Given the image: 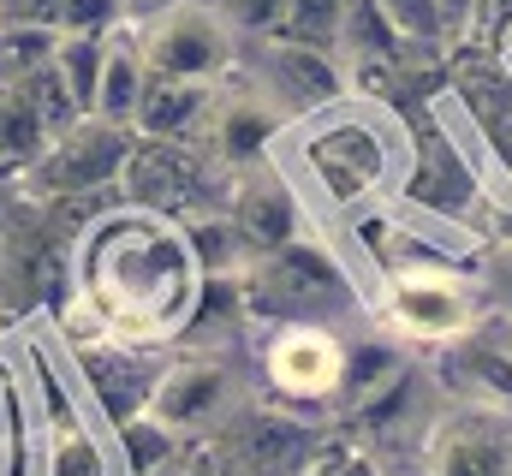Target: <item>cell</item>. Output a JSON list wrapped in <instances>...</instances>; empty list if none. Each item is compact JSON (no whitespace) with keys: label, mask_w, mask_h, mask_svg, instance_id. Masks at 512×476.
<instances>
[{"label":"cell","mask_w":512,"mask_h":476,"mask_svg":"<svg viewBox=\"0 0 512 476\" xmlns=\"http://www.w3.org/2000/svg\"><path fill=\"white\" fill-rule=\"evenodd\" d=\"M197 256L191 238L167 215L120 209L96 221L78 256V298L96 310L108 346H149L167 340L191 316Z\"/></svg>","instance_id":"obj_1"},{"label":"cell","mask_w":512,"mask_h":476,"mask_svg":"<svg viewBox=\"0 0 512 476\" xmlns=\"http://www.w3.org/2000/svg\"><path fill=\"white\" fill-rule=\"evenodd\" d=\"M239 292H245V316L268 322V328H286V322L334 328L352 310L346 268L334 262L328 244H316L304 233L292 244H280L274 256H256L251 268L239 274Z\"/></svg>","instance_id":"obj_2"},{"label":"cell","mask_w":512,"mask_h":476,"mask_svg":"<svg viewBox=\"0 0 512 476\" xmlns=\"http://www.w3.org/2000/svg\"><path fill=\"white\" fill-rule=\"evenodd\" d=\"M137 48L149 78L167 84H221L239 66V30L221 18L215 0H173L137 18Z\"/></svg>","instance_id":"obj_3"},{"label":"cell","mask_w":512,"mask_h":476,"mask_svg":"<svg viewBox=\"0 0 512 476\" xmlns=\"http://www.w3.org/2000/svg\"><path fill=\"white\" fill-rule=\"evenodd\" d=\"M131 143H137L131 125L84 114L78 125H66V131L42 149V161L18 179V197H30V203H84V197L120 185Z\"/></svg>","instance_id":"obj_4"},{"label":"cell","mask_w":512,"mask_h":476,"mask_svg":"<svg viewBox=\"0 0 512 476\" xmlns=\"http://www.w3.org/2000/svg\"><path fill=\"white\" fill-rule=\"evenodd\" d=\"M245 84H256L286 119L322 114L352 90V72L334 48L322 42H298V36H251L239 42V66Z\"/></svg>","instance_id":"obj_5"},{"label":"cell","mask_w":512,"mask_h":476,"mask_svg":"<svg viewBox=\"0 0 512 476\" xmlns=\"http://www.w3.org/2000/svg\"><path fill=\"white\" fill-rule=\"evenodd\" d=\"M382 316L393 340L411 346H465L477 334V292L447 268H387Z\"/></svg>","instance_id":"obj_6"},{"label":"cell","mask_w":512,"mask_h":476,"mask_svg":"<svg viewBox=\"0 0 512 476\" xmlns=\"http://www.w3.org/2000/svg\"><path fill=\"white\" fill-rule=\"evenodd\" d=\"M239 375L233 363L215 352H191V357H173L161 363L155 375V393H149V423H161L167 435L179 441H203L215 429H227V417L239 411Z\"/></svg>","instance_id":"obj_7"},{"label":"cell","mask_w":512,"mask_h":476,"mask_svg":"<svg viewBox=\"0 0 512 476\" xmlns=\"http://www.w3.org/2000/svg\"><path fill=\"white\" fill-rule=\"evenodd\" d=\"M233 173H221L197 143H161V137H137L120 173V191L131 209L149 215H209V185H221Z\"/></svg>","instance_id":"obj_8"},{"label":"cell","mask_w":512,"mask_h":476,"mask_svg":"<svg viewBox=\"0 0 512 476\" xmlns=\"http://www.w3.org/2000/svg\"><path fill=\"white\" fill-rule=\"evenodd\" d=\"M262 375L286 405H334L346 387V340L334 328L286 322L262 340Z\"/></svg>","instance_id":"obj_9"},{"label":"cell","mask_w":512,"mask_h":476,"mask_svg":"<svg viewBox=\"0 0 512 476\" xmlns=\"http://www.w3.org/2000/svg\"><path fill=\"white\" fill-rule=\"evenodd\" d=\"M286 125H292V119L280 114L256 84H245V78L233 72V78H221L215 96H209V114H203V131H197V149H203L221 173H251V167H262L268 143H274Z\"/></svg>","instance_id":"obj_10"},{"label":"cell","mask_w":512,"mask_h":476,"mask_svg":"<svg viewBox=\"0 0 512 476\" xmlns=\"http://www.w3.org/2000/svg\"><path fill=\"white\" fill-rule=\"evenodd\" d=\"M423 476H512V411L459 405L435 417Z\"/></svg>","instance_id":"obj_11"},{"label":"cell","mask_w":512,"mask_h":476,"mask_svg":"<svg viewBox=\"0 0 512 476\" xmlns=\"http://www.w3.org/2000/svg\"><path fill=\"white\" fill-rule=\"evenodd\" d=\"M316 447H322V435H316L304 417L274 411V405H239V411L227 417L215 453L245 476H292Z\"/></svg>","instance_id":"obj_12"},{"label":"cell","mask_w":512,"mask_h":476,"mask_svg":"<svg viewBox=\"0 0 512 476\" xmlns=\"http://www.w3.org/2000/svg\"><path fill=\"white\" fill-rule=\"evenodd\" d=\"M310 173L322 179V191L334 203H358L387 179V143L376 137V125L340 119L310 137Z\"/></svg>","instance_id":"obj_13"},{"label":"cell","mask_w":512,"mask_h":476,"mask_svg":"<svg viewBox=\"0 0 512 476\" xmlns=\"http://www.w3.org/2000/svg\"><path fill=\"white\" fill-rule=\"evenodd\" d=\"M227 221L239 227V238H245V250H251V262H256V256H274L280 244H292V238H298L304 209H298V191H292L280 173L251 167V173H233Z\"/></svg>","instance_id":"obj_14"},{"label":"cell","mask_w":512,"mask_h":476,"mask_svg":"<svg viewBox=\"0 0 512 476\" xmlns=\"http://www.w3.org/2000/svg\"><path fill=\"white\" fill-rule=\"evenodd\" d=\"M209 96L215 84H167V78H149L143 84V102L131 114L137 137H161V143H197L203 114H209Z\"/></svg>","instance_id":"obj_15"},{"label":"cell","mask_w":512,"mask_h":476,"mask_svg":"<svg viewBox=\"0 0 512 476\" xmlns=\"http://www.w3.org/2000/svg\"><path fill=\"white\" fill-rule=\"evenodd\" d=\"M84 369L96 375V393L114 411V429L149 411V393H155V375L161 369L143 363V346H90L84 352Z\"/></svg>","instance_id":"obj_16"},{"label":"cell","mask_w":512,"mask_h":476,"mask_svg":"<svg viewBox=\"0 0 512 476\" xmlns=\"http://www.w3.org/2000/svg\"><path fill=\"white\" fill-rule=\"evenodd\" d=\"M143 84H149V66H143V48H137V18H126L120 30H108V60H102V84H96V114L131 125L137 102H143Z\"/></svg>","instance_id":"obj_17"},{"label":"cell","mask_w":512,"mask_h":476,"mask_svg":"<svg viewBox=\"0 0 512 476\" xmlns=\"http://www.w3.org/2000/svg\"><path fill=\"white\" fill-rule=\"evenodd\" d=\"M48 143H54V131H48L42 108L30 102V90L0 84V179H24Z\"/></svg>","instance_id":"obj_18"},{"label":"cell","mask_w":512,"mask_h":476,"mask_svg":"<svg viewBox=\"0 0 512 476\" xmlns=\"http://www.w3.org/2000/svg\"><path fill=\"white\" fill-rule=\"evenodd\" d=\"M399 369H405L399 340H382V334H364V340H352V346H346V387H340V399L364 405L370 393H382Z\"/></svg>","instance_id":"obj_19"},{"label":"cell","mask_w":512,"mask_h":476,"mask_svg":"<svg viewBox=\"0 0 512 476\" xmlns=\"http://www.w3.org/2000/svg\"><path fill=\"white\" fill-rule=\"evenodd\" d=\"M102 60H108V36H60V48H54V72L66 78V90L84 114H96Z\"/></svg>","instance_id":"obj_20"},{"label":"cell","mask_w":512,"mask_h":476,"mask_svg":"<svg viewBox=\"0 0 512 476\" xmlns=\"http://www.w3.org/2000/svg\"><path fill=\"white\" fill-rule=\"evenodd\" d=\"M54 48H60V30H0V84H24L36 78L42 66H54Z\"/></svg>","instance_id":"obj_21"},{"label":"cell","mask_w":512,"mask_h":476,"mask_svg":"<svg viewBox=\"0 0 512 476\" xmlns=\"http://www.w3.org/2000/svg\"><path fill=\"white\" fill-rule=\"evenodd\" d=\"M221 6V18L239 30V42H251V36H280L286 30V12H292V0H215Z\"/></svg>","instance_id":"obj_22"},{"label":"cell","mask_w":512,"mask_h":476,"mask_svg":"<svg viewBox=\"0 0 512 476\" xmlns=\"http://www.w3.org/2000/svg\"><path fill=\"white\" fill-rule=\"evenodd\" d=\"M131 18L126 0H66L60 6V36H108Z\"/></svg>","instance_id":"obj_23"},{"label":"cell","mask_w":512,"mask_h":476,"mask_svg":"<svg viewBox=\"0 0 512 476\" xmlns=\"http://www.w3.org/2000/svg\"><path fill=\"white\" fill-rule=\"evenodd\" d=\"M382 6H387V18L405 30V42H423V48H447L435 0H382Z\"/></svg>","instance_id":"obj_24"},{"label":"cell","mask_w":512,"mask_h":476,"mask_svg":"<svg viewBox=\"0 0 512 476\" xmlns=\"http://www.w3.org/2000/svg\"><path fill=\"white\" fill-rule=\"evenodd\" d=\"M54 476H102V447L78 423H66L54 441Z\"/></svg>","instance_id":"obj_25"},{"label":"cell","mask_w":512,"mask_h":476,"mask_svg":"<svg viewBox=\"0 0 512 476\" xmlns=\"http://www.w3.org/2000/svg\"><path fill=\"white\" fill-rule=\"evenodd\" d=\"M60 6H66V0H0V30H18V24H30V30H60Z\"/></svg>","instance_id":"obj_26"},{"label":"cell","mask_w":512,"mask_h":476,"mask_svg":"<svg viewBox=\"0 0 512 476\" xmlns=\"http://www.w3.org/2000/svg\"><path fill=\"white\" fill-rule=\"evenodd\" d=\"M143 476H221V453L209 441H185L167 465H155V471H143Z\"/></svg>","instance_id":"obj_27"},{"label":"cell","mask_w":512,"mask_h":476,"mask_svg":"<svg viewBox=\"0 0 512 476\" xmlns=\"http://www.w3.org/2000/svg\"><path fill=\"white\" fill-rule=\"evenodd\" d=\"M435 12H441V36H447V48H459V42L471 36L477 0H435Z\"/></svg>","instance_id":"obj_28"},{"label":"cell","mask_w":512,"mask_h":476,"mask_svg":"<svg viewBox=\"0 0 512 476\" xmlns=\"http://www.w3.org/2000/svg\"><path fill=\"white\" fill-rule=\"evenodd\" d=\"M131 12H161V6H173V0H126Z\"/></svg>","instance_id":"obj_29"},{"label":"cell","mask_w":512,"mask_h":476,"mask_svg":"<svg viewBox=\"0 0 512 476\" xmlns=\"http://www.w3.org/2000/svg\"><path fill=\"white\" fill-rule=\"evenodd\" d=\"M221 476H245V471H233V465H227V459H221Z\"/></svg>","instance_id":"obj_30"}]
</instances>
